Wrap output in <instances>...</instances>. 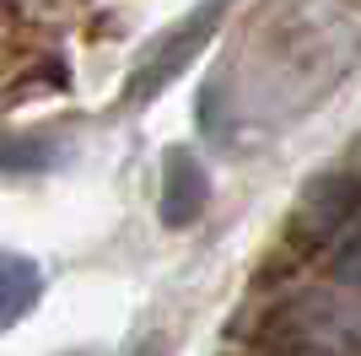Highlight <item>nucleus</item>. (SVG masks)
<instances>
[{
  "label": "nucleus",
  "mask_w": 361,
  "mask_h": 356,
  "mask_svg": "<svg viewBox=\"0 0 361 356\" xmlns=\"http://www.w3.org/2000/svg\"><path fill=\"white\" fill-rule=\"evenodd\" d=\"M140 356H157V345H146V351H140Z\"/></svg>",
  "instance_id": "39448f33"
},
{
  "label": "nucleus",
  "mask_w": 361,
  "mask_h": 356,
  "mask_svg": "<svg viewBox=\"0 0 361 356\" xmlns=\"http://www.w3.org/2000/svg\"><path fill=\"white\" fill-rule=\"evenodd\" d=\"M54 151L49 146H38V141H27V146H0V167H38V162H49Z\"/></svg>",
  "instance_id": "20e7f679"
},
{
  "label": "nucleus",
  "mask_w": 361,
  "mask_h": 356,
  "mask_svg": "<svg viewBox=\"0 0 361 356\" xmlns=\"http://www.w3.org/2000/svg\"><path fill=\"white\" fill-rule=\"evenodd\" d=\"M44 292V275L27 254H0V329H11L16 319H27V308Z\"/></svg>",
  "instance_id": "7ed1b4c3"
},
{
  "label": "nucleus",
  "mask_w": 361,
  "mask_h": 356,
  "mask_svg": "<svg viewBox=\"0 0 361 356\" xmlns=\"http://www.w3.org/2000/svg\"><path fill=\"white\" fill-rule=\"evenodd\" d=\"M205 194H211V184H205L200 157H195L189 146H173V151H167V162H162V222H167V227L200 222Z\"/></svg>",
  "instance_id": "f03ea898"
},
{
  "label": "nucleus",
  "mask_w": 361,
  "mask_h": 356,
  "mask_svg": "<svg viewBox=\"0 0 361 356\" xmlns=\"http://www.w3.org/2000/svg\"><path fill=\"white\" fill-rule=\"evenodd\" d=\"M221 16H226L221 0H200V6L183 16L178 28L162 32V38L146 49V59H140L135 71H130V87H124V97H130V103H151V97H157L167 81H178L183 65H189L200 49L211 44V32L221 28Z\"/></svg>",
  "instance_id": "f257e3e1"
}]
</instances>
